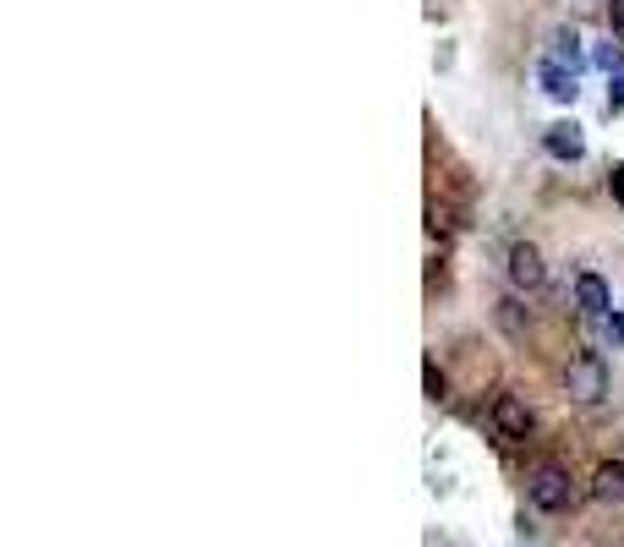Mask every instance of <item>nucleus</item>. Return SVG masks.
I'll return each instance as SVG.
<instances>
[{
    "mask_svg": "<svg viewBox=\"0 0 624 547\" xmlns=\"http://www.w3.org/2000/svg\"><path fill=\"white\" fill-rule=\"evenodd\" d=\"M564 394H570L575 405H603L608 400V367H603V356L597 351H581V356H570V367H564Z\"/></svg>",
    "mask_w": 624,
    "mask_h": 547,
    "instance_id": "1",
    "label": "nucleus"
},
{
    "mask_svg": "<svg viewBox=\"0 0 624 547\" xmlns=\"http://www.w3.org/2000/svg\"><path fill=\"white\" fill-rule=\"evenodd\" d=\"M526 498H531V509H542V515L570 509V471H564V465H537L531 482H526Z\"/></svg>",
    "mask_w": 624,
    "mask_h": 547,
    "instance_id": "2",
    "label": "nucleus"
},
{
    "mask_svg": "<svg viewBox=\"0 0 624 547\" xmlns=\"http://www.w3.org/2000/svg\"><path fill=\"white\" fill-rule=\"evenodd\" d=\"M488 422H493V433H499L504 444H526L531 438V405L520 400V394H499L493 411H488Z\"/></svg>",
    "mask_w": 624,
    "mask_h": 547,
    "instance_id": "3",
    "label": "nucleus"
},
{
    "mask_svg": "<svg viewBox=\"0 0 624 547\" xmlns=\"http://www.w3.org/2000/svg\"><path fill=\"white\" fill-rule=\"evenodd\" d=\"M504 274H510L515 290H542V285H548V263H542V252L531 247V241H515V247H510Z\"/></svg>",
    "mask_w": 624,
    "mask_h": 547,
    "instance_id": "4",
    "label": "nucleus"
},
{
    "mask_svg": "<svg viewBox=\"0 0 624 547\" xmlns=\"http://www.w3.org/2000/svg\"><path fill=\"white\" fill-rule=\"evenodd\" d=\"M575 307L586 312V318H608L614 312V290H608L603 274H575Z\"/></svg>",
    "mask_w": 624,
    "mask_h": 547,
    "instance_id": "5",
    "label": "nucleus"
},
{
    "mask_svg": "<svg viewBox=\"0 0 624 547\" xmlns=\"http://www.w3.org/2000/svg\"><path fill=\"white\" fill-rule=\"evenodd\" d=\"M542 148H548L559 165H581V154H586V143H581V126L575 121H559V126H548L542 132Z\"/></svg>",
    "mask_w": 624,
    "mask_h": 547,
    "instance_id": "6",
    "label": "nucleus"
},
{
    "mask_svg": "<svg viewBox=\"0 0 624 547\" xmlns=\"http://www.w3.org/2000/svg\"><path fill=\"white\" fill-rule=\"evenodd\" d=\"M537 83H542V93H548L553 104H575V93H581V88H575V72H570V66H559V61H542Z\"/></svg>",
    "mask_w": 624,
    "mask_h": 547,
    "instance_id": "7",
    "label": "nucleus"
},
{
    "mask_svg": "<svg viewBox=\"0 0 624 547\" xmlns=\"http://www.w3.org/2000/svg\"><path fill=\"white\" fill-rule=\"evenodd\" d=\"M592 504H624V460H603V465H597Z\"/></svg>",
    "mask_w": 624,
    "mask_h": 547,
    "instance_id": "8",
    "label": "nucleus"
},
{
    "mask_svg": "<svg viewBox=\"0 0 624 547\" xmlns=\"http://www.w3.org/2000/svg\"><path fill=\"white\" fill-rule=\"evenodd\" d=\"M493 323H499L510 340H526V329H531V318H526V307H520L515 296H504L499 307H493Z\"/></svg>",
    "mask_w": 624,
    "mask_h": 547,
    "instance_id": "9",
    "label": "nucleus"
},
{
    "mask_svg": "<svg viewBox=\"0 0 624 547\" xmlns=\"http://www.w3.org/2000/svg\"><path fill=\"white\" fill-rule=\"evenodd\" d=\"M548 61H559V66H570V72H581V61H586V55H581V33H575V28H559V33H553Z\"/></svg>",
    "mask_w": 624,
    "mask_h": 547,
    "instance_id": "10",
    "label": "nucleus"
},
{
    "mask_svg": "<svg viewBox=\"0 0 624 547\" xmlns=\"http://www.w3.org/2000/svg\"><path fill=\"white\" fill-rule=\"evenodd\" d=\"M592 61L603 66L608 77H614V72H624V50H619V44H597V55H592Z\"/></svg>",
    "mask_w": 624,
    "mask_h": 547,
    "instance_id": "11",
    "label": "nucleus"
},
{
    "mask_svg": "<svg viewBox=\"0 0 624 547\" xmlns=\"http://www.w3.org/2000/svg\"><path fill=\"white\" fill-rule=\"evenodd\" d=\"M427 400H444V372L427 362Z\"/></svg>",
    "mask_w": 624,
    "mask_h": 547,
    "instance_id": "12",
    "label": "nucleus"
},
{
    "mask_svg": "<svg viewBox=\"0 0 624 547\" xmlns=\"http://www.w3.org/2000/svg\"><path fill=\"white\" fill-rule=\"evenodd\" d=\"M608 110H624V72H614V88H608Z\"/></svg>",
    "mask_w": 624,
    "mask_h": 547,
    "instance_id": "13",
    "label": "nucleus"
},
{
    "mask_svg": "<svg viewBox=\"0 0 624 547\" xmlns=\"http://www.w3.org/2000/svg\"><path fill=\"white\" fill-rule=\"evenodd\" d=\"M608 28L624 33V0H608Z\"/></svg>",
    "mask_w": 624,
    "mask_h": 547,
    "instance_id": "14",
    "label": "nucleus"
},
{
    "mask_svg": "<svg viewBox=\"0 0 624 547\" xmlns=\"http://www.w3.org/2000/svg\"><path fill=\"white\" fill-rule=\"evenodd\" d=\"M608 334H614V340L624 345V312H619V307H614V312H608Z\"/></svg>",
    "mask_w": 624,
    "mask_h": 547,
    "instance_id": "15",
    "label": "nucleus"
},
{
    "mask_svg": "<svg viewBox=\"0 0 624 547\" xmlns=\"http://www.w3.org/2000/svg\"><path fill=\"white\" fill-rule=\"evenodd\" d=\"M608 186H614V197L624 203V165H614V176H608Z\"/></svg>",
    "mask_w": 624,
    "mask_h": 547,
    "instance_id": "16",
    "label": "nucleus"
}]
</instances>
